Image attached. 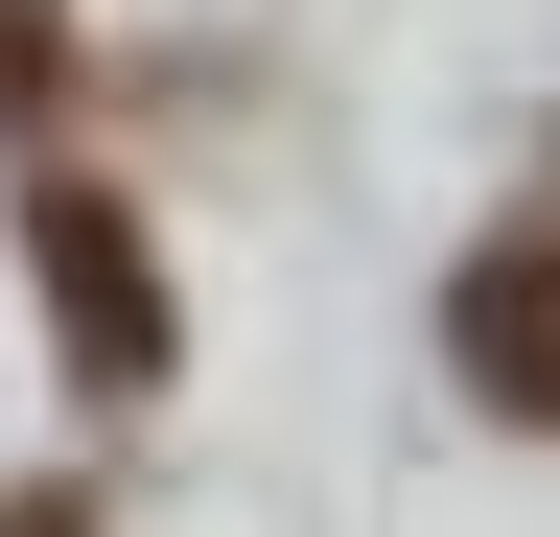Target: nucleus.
<instances>
[{"instance_id": "1", "label": "nucleus", "mask_w": 560, "mask_h": 537, "mask_svg": "<svg viewBox=\"0 0 560 537\" xmlns=\"http://www.w3.org/2000/svg\"><path fill=\"white\" fill-rule=\"evenodd\" d=\"M24 257H47V327H70V374H94V397H140V374H164V257H140V211H117V187H24Z\"/></svg>"}, {"instance_id": "3", "label": "nucleus", "mask_w": 560, "mask_h": 537, "mask_svg": "<svg viewBox=\"0 0 560 537\" xmlns=\"http://www.w3.org/2000/svg\"><path fill=\"white\" fill-rule=\"evenodd\" d=\"M47 94H70V24H47V0H0V141H24Z\"/></svg>"}, {"instance_id": "2", "label": "nucleus", "mask_w": 560, "mask_h": 537, "mask_svg": "<svg viewBox=\"0 0 560 537\" xmlns=\"http://www.w3.org/2000/svg\"><path fill=\"white\" fill-rule=\"evenodd\" d=\"M444 351H467V397L560 421V234H490L467 257V281H444Z\"/></svg>"}]
</instances>
